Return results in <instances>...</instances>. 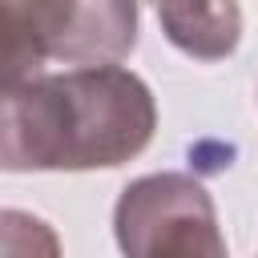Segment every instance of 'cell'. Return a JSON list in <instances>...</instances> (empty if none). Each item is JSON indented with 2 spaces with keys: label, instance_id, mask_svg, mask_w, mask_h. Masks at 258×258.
Segmentation results:
<instances>
[{
  "label": "cell",
  "instance_id": "cell-4",
  "mask_svg": "<svg viewBox=\"0 0 258 258\" xmlns=\"http://www.w3.org/2000/svg\"><path fill=\"white\" fill-rule=\"evenodd\" d=\"M157 24L169 44L194 60H222L242 40V8L238 4H161Z\"/></svg>",
  "mask_w": 258,
  "mask_h": 258
},
{
  "label": "cell",
  "instance_id": "cell-2",
  "mask_svg": "<svg viewBox=\"0 0 258 258\" xmlns=\"http://www.w3.org/2000/svg\"><path fill=\"white\" fill-rule=\"evenodd\" d=\"M4 16V89L44 77L48 60L73 69L121 64L137 48V4L125 0H8Z\"/></svg>",
  "mask_w": 258,
  "mask_h": 258
},
{
  "label": "cell",
  "instance_id": "cell-3",
  "mask_svg": "<svg viewBox=\"0 0 258 258\" xmlns=\"http://www.w3.org/2000/svg\"><path fill=\"white\" fill-rule=\"evenodd\" d=\"M113 238L125 258H230L210 189L177 169L133 177L121 189Z\"/></svg>",
  "mask_w": 258,
  "mask_h": 258
},
{
  "label": "cell",
  "instance_id": "cell-5",
  "mask_svg": "<svg viewBox=\"0 0 258 258\" xmlns=\"http://www.w3.org/2000/svg\"><path fill=\"white\" fill-rule=\"evenodd\" d=\"M0 226H4V258H60V238L44 218L28 210H4Z\"/></svg>",
  "mask_w": 258,
  "mask_h": 258
},
{
  "label": "cell",
  "instance_id": "cell-1",
  "mask_svg": "<svg viewBox=\"0 0 258 258\" xmlns=\"http://www.w3.org/2000/svg\"><path fill=\"white\" fill-rule=\"evenodd\" d=\"M157 129L153 89L125 64L64 69L4 89L0 165L8 173H81L133 161Z\"/></svg>",
  "mask_w": 258,
  "mask_h": 258
}]
</instances>
